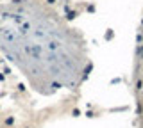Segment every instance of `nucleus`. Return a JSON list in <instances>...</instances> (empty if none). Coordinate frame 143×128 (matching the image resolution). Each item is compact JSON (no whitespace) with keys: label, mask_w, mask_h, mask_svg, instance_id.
<instances>
[{"label":"nucleus","mask_w":143,"mask_h":128,"mask_svg":"<svg viewBox=\"0 0 143 128\" xmlns=\"http://www.w3.org/2000/svg\"><path fill=\"white\" fill-rule=\"evenodd\" d=\"M66 18H68V20H74V18H75V12H74V11L68 12V16H66Z\"/></svg>","instance_id":"obj_1"},{"label":"nucleus","mask_w":143,"mask_h":128,"mask_svg":"<svg viewBox=\"0 0 143 128\" xmlns=\"http://www.w3.org/2000/svg\"><path fill=\"white\" fill-rule=\"evenodd\" d=\"M13 121H14L13 117H7V119H5V124H13Z\"/></svg>","instance_id":"obj_2"},{"label":"nucleus","mask_w":143,"mask_h":128,"mask_svg":"<svg viewBox=\"0 0 143 128\" xmlns=\"http://www.w3.org/2000/svg\"><path fill=\"white\" fill-rule=\"evenodd\" d=\"M47 2H48V4H54V2H56V0H47Z\"/></svg>","instance_id":"obj_3"}]
</instances>
